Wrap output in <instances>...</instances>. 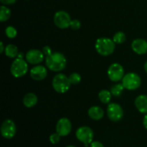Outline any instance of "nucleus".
<instances>
[{"instance_id":"obj_15","label":"nucleus","mask_w":147,"mask_h":147,"mask_svg":"<svg viewBox=\"0 0 147 147\" xmlns=\"http://www.w3.org/2000/svg\"><path fill=\"white\" fill-rule=\"evenodd\" d=\"M135 106L139 112L147 113V96L140 95L135 100Z\"/></svg>"},{"instance_id":"obj_34","label":"nucleus","mask_w":147,"mask_h":147,"mask_svg":"<svg viewBox=\"0 0 147 147\" xmlns=\"http://www.w3.org/2000/svg\"><path fill=\"white\" fill-rule=\"evenodd\" d=\"M66 147H76V146H72V145H70V146H66Z\"/></svg>"},{"instance_id":"obj_16","label":"nucleus","mask_w":147,"mask_h":147,"mask_svg":"<svg viewBox=\"0 0 147 147\" xmlns=\"http://www.w3.org/2000/svg\"><path fill=\"white\" fill-rule=\"evenodd\" d=\"M88 116L96 121L100 120L104 116V111L99 106H92L88 110Z\"/></svg>"},{"instance_id":"obj_29","label":"nucleus","mask_w":147,"mask_h":147,"mask_svg":"<svg viewBox=\"0 0 147 147\" xmlns=\"http://www.w3.org/2000/svg\"><path fill=\"white\" fill-rule=\"evenodd\" d=\"M0 1L3 4H5V5H10L16 2V0H0Z\"/></svg>"},{"instance_id":"obj_14","label":"nucleus","mask_w":147,"mask_h":147,"mask_svg":"<svg viewBox=\"0 0 147 147\" xmlns=\"http://www.w3.org/2000/svg\"><path fill=\"white\" fill-rule=\"evenodd\" d=\"M132 50L138 55H144L147 53V42L144 39H136L132 42Z\"/></svg>"},{"instance_id":"obj_2","label":"nucleus","mask_w":147,"mask_h":147,"mask_svg":"<svg viewBox=\"0 0 147 147\" xmlns=\"http://www.w3.org/2000/svg\"><path fill=\"white\" fill-rule=\"evenodd\" d=\"M96 50L98 54L103 56H109L114 52L116 45L113 40L107 37H101L96 40Z\"/></svg>"},{"instance_id":"obj_23","label":"nucleus","mask_w":147,"mask_h":147,"mask_svg":"<svg viewBox=\"0 0 147 147\" xmlns=\"http://www.w3.org/2000/svg\"><path fill=\"white\" fill-rule=\"evenodd\" d=\"M69 80L71 84L78 85L81 81V76L77 73H73L69 76Z\"/></svg>"},{"instance_id":"obj_30","label":"nucleus","mask_w":147,"mask_h":147,"mask_svg":"<svg viewBox=\"0 0 147 147\" xmlns=\"http://www.w3.org/2000/svg\"><path fill=\"white\" fill-rule=\"evenodd\" d=\"M143 124H144V126L145 127V129H147V113H146V115H145L144 117Z\"/></svg>"},{"instance_id":"obj_13","label":"nucleus","mask_w":147,"mask_h":147,"mask_svg":"<svg viewBox=\"0 0 147 147\" xmlns=\"http://www.w3.org/2000/svg\"><path fill=\"white\" fill-rule=\"evenodd\" d=\"M47 74V71L46 67L42 65H37L30 70V76L34 80H42L46 78Z\"/></svg>"},{"instance_id":"obj_11","label":"nucleus","mask_w":147,"mask_h":147,"mask_svg":"<svg viewBox=\"0 0 147 147\" xmlns=\"http://www.w3.org/2000/svg\"><path fill=\"white\" fill-rule=\"evenodd\" d=\"M72 124L70 121L67 118H62L56 124V132L61 136H66L70 133Z\"/></svg>"},{"instance_id":"obj_32","label":"nucleus","mask_w":147,"mask_h":147,"mask_svg":"<svg viewBox=\"0 0 147 147\" xmlns=\"http://www.w3.org/2000/svg\"><path fill=\"white\" fill-rule=\"evenodd\" d=\"M17 57H18V58H22V57H23L22 53H20V55L18 54V56H17Z\"/></svg>"},{"instance_id":"obj_28","label":"nucleus","mask_w":147,"mask_h":147,"mask_svg":"<svg viewBox=\"0 0 147 147\" xmlns=\"http://www.w3.org/2000/svg\"><path fill=\"white\" fill-rule=\"evenodd\" d=\"M90 147H104V146L100 142L95 141V142H92V143L90 144Z\"/></svg>"},{"instance_id":"obj_17","label":"nucleus","mask_w":147,"mask_h":147,"mask_svg":"<svg viewBox=\"0 0 147 147\" xmlns=\"http://www.w3.org/2000/svg\"><path fill=\"white\" fill-rule=\"evenodd\" d=\"M37 97L35 94L29 93L23 98V103L27 108H32L37 104Z\"/></svg>"},{"instance_id":"obj_6","label":"nucleus","mask_w":147,"mask_h":147,"mask_svg":"<svg viewBox=\"0 0 147 147\" xmlns=\"http://www.w3.org/2000/svg\"><path fill=\"white\" fill-rule=\"evenodd\" d=\"M76 136L80 142L84 144L85 146H88L93 139V131L88 126H82L76 131Z\"/></svg>"},{"instance_id":"obj_27","label":"nucleus","mask_w":147,"mask_h":147,"mask_svg":"<svg viewBox=\"0 0 147 147\" xmlns=\"http://www.w3.org/2000/svg\"><path fill=\"white\" fill-rule=\"evenodd\" d=\"M42 53L45 56L49 55H50L52 53L51 48L50 47H48V46H45L42 49Z\"/></svg>"},{"instance_id":"obj_21","label":"nucleus","mask_w":147,"mask_h":147,"mask_svg":"<svg viewBox=\"0 0 147 147\" xmlns=\"http://www.w3.org/2000/svg\"><path fill=\"white\" fill-rule=\"evenodd\" d=\"M124 86H123V84H116L113 85V86L111 88V93L113 96H116V97H119L123 93V90H124Z\"/></svg>"},{"instance_id":"obj_20","label":"nucleus","mask_w":147,"mask_h":147,"mask_svg":"<svg viewBox=\"0 0 147 147\" xmlns=\"http://www.w3.org/2000/svg\"><path fill=\"white\" fill-rule=\"evenodd\" d=\"M98 98L103 103H109L111 99V93L108 90H102L99 93Z\"/></svg>"},{"instance_id":"obj_1","label":"nucleus","mask_w":147,"mask_h":147,"mask_svg":"<svg viewBox=\"0 0 147 147\" xmlns=\"http://www.w3.org/2000/svg\"><path fill=\"white\" fill-rule=\"evenodd\" d=\"M46 66L50 70L54 72H59L65 68L67 60L64 55L60 53H52L46 56Z\"/></svg>"},{"instance_id":"obj_7","label":"nucleus","mask_w":147,"mask_h":147,"mask_svg":"<svg viewBox=\"0 0 147 147\" xmlns=\"http://www.w3.org/2000/svg\"><path fill=\"white\" fill-rule=\"evenodd\" d=\"M107 115L111 121L117 122L123 118V111L120 105L114 103H109L107 108Z\"/></svg>"},{"instance_id":"obj_10","label":"nucleus","mask_w":147,"mask_h":147,"mask_svg":"<svg viewBox=\"0 0 147 147\" xmlns=\"http://www.w3.org/2000/svg\"><path fill=\"white\" fill-rule=\"evenodd\" d=\"M108 76L109 79L113 82H119L122 80L124 76V70L122 65L119 63H113L108 70Z\"/></svg>"},{"instance_id":"obj_22","label":"nucleus","mask_w":147,"mask_h":147,"mask_svg":"<svg viewBox=\"0 0 147 147\" xmlns=\"http://www.w3.org/2000/svg\"><path fill=\"white\" fill-rule=\"evenodd\" d=\"M126 40V34L123 32H118L113 36V40L114 41L115 43L117 44H122Z\"/></svg>"},{"instance_id":"obj_26","label":"nucleus","mask_w":147,"mask_h":147,"mask_svg":"<svg viewBox=\"0 0 147 147\" xmlns=\"http://www.w3.org/2000/svg\"><path fill=\"white\" fill-rule=\"evenodd\" d=\"M70 27H71L73 30H79V29L80 28V27H81V23H80V22L78 20H71Z\"/></svg>"},{"instance_id":"obj_19","label":"nucleus","mask_w":147,"mask_h":147,"mask_svg":"<svg viewBox=\"0 0 147 147\" xmlns=\"http://www.w3.org/2000/svg\"><path fill=\"white\" fill-rule=\"evenodd\" d=\"M11 17V11L6 6L2 5L0 8V21L1 22L7 21Z\"/></svg>"},{"instance_id":"obj_31","label":"nucleus","mask_w":147,"mask_h":147,"mask_svg":"<svg viewBox=\"0 0 147 147\" xmlns=\"http://www.w3.org/2000/svg\"><path fill=\"white\" fill-rule=\"evenodd\" d=\"M4 50H5V48H4V44H3V42H1L0 43V53H2Z\"/></svg>"},{"instance_id":"obj_12","label":"nucleus","mask_w":147,"mask_h":147,"mask_svg":"<svg viewBox=\"0 0 147 147\" xmlns=\"http://www.w3.org/2000/svg\"><path fill=\"white\" fill-rule=\"evenodd\" d=\"M26 60L30 64L37 65L44 60L45 55L39 50H30L26 54Z\"/></svg>"},{"instance_id":"obj_5","label":"nucleus","mask_w":147,"mask_h":147,"mask_svg":"<svg viewBox=\"0 0 147 147\" xmlns=\"http://www.w3.org/2000/svg\"><path fill=\"white\" fill-rule=\"evenodd\" d=\"M10 70L14 77H22L28 71V65L23 59L17 57L11 64Z\"/></svg>"},{"instance_id":"obj_24","label":"nucleus","mask_w":147,"mask_h":147,"mask_svg":"<svg viewBox=\"0 0 147 147\" xmlns=\"http://www.w3.org/2000/svg\"><path fill=\"white\" fill-rule=\"evenodd\" d=\"M5 32L7 37L10 39L14 38L17 34V32L16 30V29L14 27H11V26H9V27H7V29L5 30Z\"/></svg>"},{"instance_id":"obj_4","label":"nucleus","mask_w":147,"mask_h":147,"mask_svg":"<svg viewBox=\"0 0 147 147\" xmlns=\"http://www.w3.org/2000/svg\"><path fill=\"white\" fill-rule=\"evenodd\" d=\"M142 83L141 78L134 73H129L123 76L122 84L125 88L129 90H134L139 88Z\"/></svg>"},{"instance_id":"obj_8","label":"nucleus","mask_w":147,"mask_h":147,"mask_svg":"<svg viewBox=\"0 0 147 147\" xmlns=\"http://www.w3.org/2000/svg\"><path fill=\"white\" fill-rule=\"evenodd\" d=\"M54 22L60 29H67L70 27L71 19L67 12L65 11H59L55 14Z\"/></svg>"},{"instance_id":"obj_3","label":"nucleus","mask_w":147,"mask_h":147,"mask_svg":"<svg viewBox=\"0 0 147 147\" xmlns=\"http://www.w3.org/2000/svg\"><path fill=\"white\" fill-rule=\"evenodd\" d=\"M70 83L69 78L63 73L57 74L53 80V87L56 92L59 93H66L70 89Z\"/></svg>"},{"instance_id":"obj_18","label":"nucleus","mask_w":147,"mask_h":147,"mask_svg":"<svg viewBox=\"0 0 147 147\" xmlns=\"http://www.w3.org/2000/svg\"><path fill=\"white\" fill-rule=\"evenodd\" d=\"M4 52H5L6 55L8 57H10V58H14L17 56H18L19 54L17 47L12 44H9L6 46Z\"/></svg>"},{"instance_id":"obj_25","label":"nucleus","mask_w":147,"mask_h":147,"mask_svg":"<svg viewBox=\"0 0 147 147\" xmlns=\"http://www.w3.org/2000/svg\"><path fill=\"white\" fill-rule=\"evenodd\" d=\"M60 135L57 133L53 134L50 135V142H51L53 144H56L59 143L60 140Z\"/></svg>"},{"instance_id":"obj_9","label":"nucleus","mask_w":147,"mask_h":147,"mask_svg":"<svg viewBox=\"0 0 147 147\" xmlns=\"http://www.w3.org/2000/svg\"><path fill=\"white\" fill-rule=\"evenodd\" d=\"M15 123L11 119H6L4 121L1 126V136L7 139H12L16 134Z\"/></svg>"},{"instance_id":"obj_33","label":"nucleus","mask_w":147,"mask_h":147,"mask_svg":"<svg viewBox=\"0 0 147 147\" xmlns=\"http://www.w3.org/2000/svg\"><path fill=\"white\" fill-rule=\"evenodd\" d=\"M144 70L147 73V62H146V63L144 64Z\"/></svg>"}]
</instances>
